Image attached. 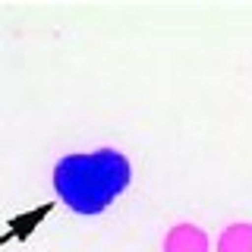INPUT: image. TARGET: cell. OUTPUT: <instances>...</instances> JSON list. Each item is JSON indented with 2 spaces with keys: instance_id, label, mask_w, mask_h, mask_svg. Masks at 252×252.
I'll use <instances>...</instances> for the list:
<instances>
[{
  "instance_id": "obj_1",
  "label": "cell",
  "mask_w": 252,
  "mask_h": 252,
  "mask_svg": "<svg viewBox=\"0 0 252 252\" xmlns=\"http://www.w3.org/2000/svg\"><path fill=\"white\" fill-rule=\"evenodd\" d=\"M132 180L129 158L117 148L63 155L54 164V189L76 215H101L126 192Z\"/></svg>"
},
{
  "instance_id": "obj_2",
  "label": "cell",
  "mask_w": 252,
  "mask_h": 252,
  "mask_svg": "<svg viewBox=\"0 0 252 252\" xmlns=\"http://www.w3.org/2000/svg\"><path fill=\"white\" fill-rule=\"evenodd\" d=\"M164 252H208V236L195 224H177L164 236Z\"/></svg>"
},
{
  "instance_id": "obj_3",
  "label": "cell",
  "mask_w": 252,
  "mask_h": 252,
  "mask_svg": "<svg viewBox=\"0 0 252 252\" xmlns=\"http://www.w3.org/2000/svg\"><path fill=\"white\" fill-rule=\"evenodd\" d=\"M218 252H252V227L230 224L218 240Z\"/></svg>"
}]
</instances>
